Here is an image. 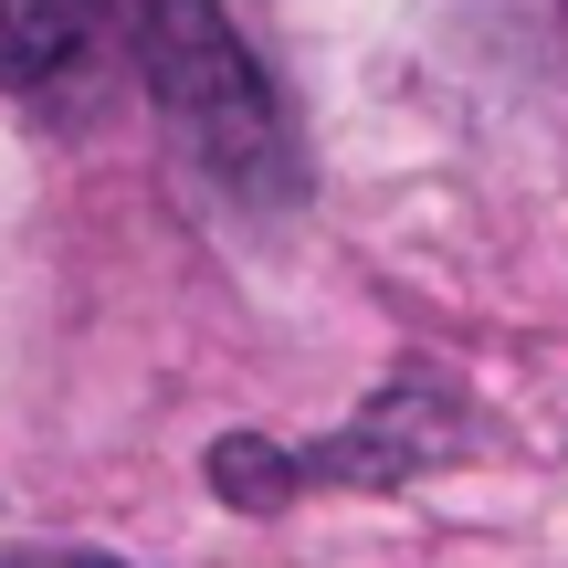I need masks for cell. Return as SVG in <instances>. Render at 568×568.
Returning a JSON list of instances; mask_svg holds the SVG:
<instances>
[{
  "instance_id": "cell-3",
  "label": "cell",
  "mask_w": 568,
  "mask_h": 568,
  "mask_svg": "<svg viewBox=\"0 0 568 568\" xmlns=\"http://www.w3.org/2000/svg\"><path fill=\"white\" fill-rule=\"evenodd\" d=\"M0 568H126V558H95V548H42V558H0Z\"/></svg>"
},
{
  "instance_id": "cell-1",
  "label": "cell",
  "mask_w": 568,
  "mask_h": 568,
  "mask_svg": "<svg viewBox=\"0 0 568 568\" xmlns=\"http://www.w3.org/2000/svg\"><path fill=\"white\" fill-rule=\"evenodd\" d=\"M126 42H138V74L159 95L169 138L201 159V180H222L232 201L274 211L305 190L295 169V126H284L274 74L253 63L243 21L222 0H126Z\"/></svg>"
},
{
  "instance_id": "cell-2",
  "label": "cell",
  "mask_w": 568,
  "mask_h": 568,
  "mask_svg": "<svg viewBox=\"0 0 568 568\" xmlns=\"http://www.w3.org/2000/svg\"><path fill=\"white\" fill-rule=\"evenodd\" d=\"M105 0H0V74L11 84H53L84 63Z\"/></svg>"
}]
</instances>
